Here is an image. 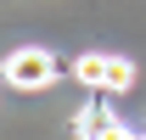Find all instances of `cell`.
Returning a JSON list of instances; mask_svg holds the SVG:
<instances>
[{"mask_svg": "<svg viewBox=\"0 0 146 140\" xmlns=\"http://www.w3.org/2000/svg\"><path fill=\"white\" fill-rule=\"evenodd\" d=\"M56 79V56L39 51V45H23V51L6 56V84L11 90H45Z\"/></svg>", "mask_w": 146, "mask_h": 140, "instance_id": "cell-1", "label": "cell"}, {"mask_svg": "<svg viewBox=\"0 0 146 140\" xmlns=\"http://www.w3.org/2000/svg\"><path fill=\"white\" fill-rule=\"evenodd\" d=\"M79 140H135V135L107 112H79Z\"/></svg>", "mask_w": 146, "mask_h": 140, "instance_id": "cell-2", "label": "cell"}, {"mask_svg": "<svg viewBox=\"0 0 146 140\" xmlns=\"http://www.w3.org/2000/svg\"><path fill=\"white\" fill-rule=\"evenodd\" d=\"M73 73H79L84 84L107 90V79H112V56H79V62H73Z\"/></svg>", "mask_w": 146, "mask_h": 140, "instance_id": "cell-3", "label": "cell"}, {"mask_svg": "<svg viewBox=\"0 0 146 140\" xmlns=\"http://www.w3.org/2000/svg\"><path fill=\"white\" fill-rule=\"evenodd\" d=\"M135 140H146V135H135Z\"/></svg>", "mask_w": 146, "mask_h": 140, "instance_id": "cell-4", "label": "cell"}]
</instances>
